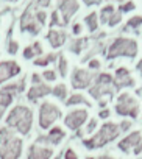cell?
Segmentation results:
<instances>
[{
  "instance_id": "cell-31",
  "label": "cell",
  "mask_w": 142,
  "mask_h": 159,
  "mask_svg": "<svg viewBox=\"0 0 142 159\" xmlns=\"http://www.w3.org/2000/svg\"><path fill=\"white\" fill-rule=\"evenodd\" d=\"M42 78L45 81H55L56 73H55V70H45V72H42Z\"/></svg>"
},
{
  "instance_id": "cell-33",
  "label": "cell",
  "mask_w": 142,
  "mask_h": 159,
  "mask_svg": "<svg viewBox=\"0 0 142 159\" xmlns=\"http://www.w3.org/2000/svg\"><path fill=\"white\" fill-rule=\"evenodd\" d=\"M103 83H106V84H109V83H111V76H109V75L102 73V75L98 76V83H97V84H103Z\"/></svg>"
},
{
  "instance_id": "cell-14",
  "label": "cell",
  "mask_w": 142,
  "mask_h": 159,
  "mask_svg": "<svg viewBox=\"0 0 142 159\" xmlns=\"http://www.w3.org/2000/svg\"><path fill=\"white\" fill-rule=\"evenodd\" d=\"M48 94H52V88L47 86V84H44V83H41V84H33L30 88L27 97H28L30 102H36L38 98H42V97H45Z\"/></svg>"
},
{
  "instance_id": "cell-28",
  "label": "cell",
  "mask_w": 142,
  "mask_h": 159,
  "mask_svg": "<svg viewBox=\"0 0 142 159\" xmlns=\"http://www.w3.org/2000/svg\"><path fill=\"white\" fill-rule=\"evenodd\" d=\"M112 11H114V8H112L111 5H109V7H105L103 11H102V22H108L109 17L112 16Z\"/></svg>"
},
{
  "instance_id": "cell-16",
  "label": "cell",
  "mask_w": 142,
  "mask_h": 159,
  "mask_svg": "<svg viewBox=\"0 0 142 159\" xmlns=\"http://www.w3.org/2000/svg\"><path fill=\"white\" fill-rule=\"evenodd\" d=\"M116 84L117 86H133L134 81L130 76L126 69H117V76H116Z\"/></svg>"
},
{
  "instance_id": "cell-29",
  "label": "cell",
  "mask_w": 142,
  "mask_h": 159,
  "mask_svg": "<svg viewBox=\"0 0 142 159\" xmlns=\"http://www.w3.org/2000/svg\"><path fill=\"white\" fill-rule=\"evenodd\" d=\"M34 19H36V22L42 27V25H45V20H47V14H45V11H34Z\"/></svg>"
},
{
  "instance_id": "cell-13",
  "label": "cell",
  "mask_w": 142,
  "mask_h": 159,
  "mask_svg": "<svg viewBox=\"0 0 142 159\" xmlns=\"http://www.w3.org/2000/svg\"><path fill=\"white\" fill-rule=\"evenodd\" d=\"M53 156V150L42 145H31L28 150V159H50Z\"/></svg>"
},
{
  "instance_id": "cell-39",
  "label": "cell",
  "mask_w": 142,
  "mask_h": 159,
  "mask_svg": "<svg viewBox=\"0 0 142 159\" xmlns=\"http://www.w3.org/2000/svg\"><path fill=\"white\" fill-rule=\"evenodd\" d=\"M31 81H33V84H41V76H39L38 73H34V75L31 76Z\"/></svg>"
},
{
  "instance_id": "cell-12",
  "label": "cell",
  "mask_w": 142,
  "mask_h": 159,
  "mask_svg": "<svg viewBox=\"0 0 142 159\" xmlns=\"http://www.w3.org/2000/svg\"><path fill=\"white\" fill-rule=\"evenodd\" d=\"M66 133L64 129H61L59 126H55L48 131L47 136H41L38 137V143H52V145H58L62 139H64Z\"/></svg>"
},
{
  "instance_id": "cell-15",
  "label": "cell",
  "mask_w": 142,
  "mask_h": 159,
  "mask_svg": "<svg viewBox=\"0 0 142 159\" xmlns=\"http://www.w3.org/2000/svg\"><path fill=\"white\" fill-rule=\"evenodd\" d=\"M47 39H48V42L53 48H58L66 42V33L59 31V30H50L47 33Z\"/></svg>"
},
{
  "instance_id": "cell-7",
  "label": "cell",
  "mask_w": 142,
  "mask_h": 159,
  "mask_svg": "<svg viewBox=\"0 0 142 159\" xmlns=\"http://www.w3.org/2000/svg\"><path fill=\"white\" fill-rule=\"evenodd\" d=\"M116 111H117V114L119 116H126V114H130L131 117H137V106H136V103H134V100L128 95V94H122L120 97H119V103H117V106H116Z\"/></svg>"
},
{
  "instance_id": "cell-8",
  "label": "cell",
  "mask_w": 142,
  "mask_h": 159,
  "mask_svg": "<svg viewBox=\"0 0 142 159\" xmlns=\"http://www.w3.org/2000/svg\"><path fill=\"white\" fill-rule=\"evenodd\" d=\"M21 73V66L16 61H2L0 62V84L8 81L10 78Z\"/></svg>"
},
{
  "instance_id": "cell-44",
  "label": "cell",
  "mask_w": 142,
  "mask_h": 159,
  "mask_svg": "<svg viewBox=\"0 0 142 159\" xmlns=\"http://www.w3.org/2000/svg\"><path fill=\"white\" fill-rule=\"evenodd\" d=\"M80 31H81V25H78V24H77V25L74 27V33H75V34H78Z\"/></svg>"
},
{
  "instance_id": "cell-24",
  "label": "cell",
  "mask_w": 142,
  "mask_h": 159,
  "mask_svg": "<svg viewBox=\"0 0 142 159\" xmlns=\"http://www.w3.org/2000/svg\"><path fill=\"white\" fill-rule=\"evenodd\" d=\"M78 103H85V105H88L89 106V103L85 100V97L83 95H80V94H75V95H72L67 102H66V105L67 106H74V105H78Z\"/></svg>"
},
{
  "instance_id": "cell-35",
  "label": "cell",
  "mask_w": 142,
  "mask_h": 159,
  "mask_svg": "<svg viewBox=\"0 0 142 159\" xmlns=\"http://www.w3.org/2000/svg\"><path fill=\"white\" fill-rule=\"evenodd\" d=\"M130 27H139L140 24H142V17L140 16H137V17H133V19H130Z\"/></svg>"
},
{
  "instance_id": "cell-42",
  "label": "cell",
  "mask_w": 142,
  "mask_h": 159,
  "mask_svg": "<svg viewBox=\"0 0 142 159\" xmlns=\"http://www.w3.org/2000/svg\"><path fill=\"white\" fill-rule=\"evenodd\" d=\"M98 66H100V62H98L97 59H94V61H91V67H92V69H97Z\"/></svg>"
},
{
  "instance_id": "cell-26",
  "label": "cell",
  "mask_w": 142,
  "mask_h": 159,
  "mask_svg": "<svg viewBox=\"0 0 142 159\" xmlns=\"http://www.w3.org/2000/svg\"><path fill=\"white\" fill-rule=\"evenodd\" d=\"M85 22L88 24V27H89L91 31H95V30H97V14H95V13L89 14V16L85 19Z\"/></svg>"
},
{
  "instance_id": "cell-41",
  "label": "cell",
  "mask_w": 142,
  "mask_h": 159,
  "mask_svg": "<svg viewBox=\"0 0 142 159\" xmlns=\"http://www.w3.org/2000/svg\"><path fill=\"white\" fill-rule=\"evenodd\" d=\"M140 151H142V140H140V142L136 145V148H134V153H136V154H139Z\"/></svg>"
},
{
  "instance_id": "cell-22",
  "label": "cell",
  "mask_w": 142,
  "mask_h": 159,
  "mask_svg": "<svg viewBox=\"0 0 142 159\" xmlns=\"http://www.w3.org/2000/svg\"><path fill=\"white\" fill-rule=\"evenodd\" d=\"M14 100V95L10 94V92H5V91H0V106L2 108H8Z\"/></svg>"
},
{
  "instance_id": "cell-37",
  "label": "cell",
  "mask_w": 142,
  "mask_h": 159,
  "mask_svg": "<svg viewBox=\"0 0 142 159\" xmlns=\"http://www.w3.org/2000/svg\"><path fill=\"white\" fill-rule=\"evenodd\" d=\"M120 19H122V17H120V14H114V16H111V19H109L108 22H109V25H111V27H114Z\"/></svg>"
},
{
  "instance_id": "cell-11",
  "label": "cell",
  "mask_w": 142,
  "mask_h": 159,
  "mask_svg": "<svg viewBox=\"0 0 142 159\" xmlns=\"http://www.w3.org/2000/svg\"><path fill=\"white\" fill-rule=\"evenodd\" d=\"M92 80V75L88 72V70H83V69H75L74 73H72V86L75 89H85L89 86Z\"/></svg>"
},
{
  "instance_id": "cell-45",
  "label": "cell",
  "mask_w": 142,
  "mask_h": 159,
  "mask_svg": "<svg viewBox=\"0 0 142 159\" xmlns=\"http://www.w3.org/2000/svg\"><path fill=\"white\" fill-rule=\"evenodd\" d=\"M100 117H102V119H106V117H109V111H102V112H100Z\"/></svg>"
},
{
  "instance_id": "cell-4",
  "label": "cell",
  "mask_w": 142,
  "mask_h": 159,
  "mask_svg": "<svg viewBox=\"0 0 142 159\" xmlns=\"http://www.w3.org/2000/svg\"><path fill=\"white\" fill-rule=\"evenodd\" d=\"M61 117V111L56 105L50 102H44L39 108V126L42 129H48L58 119Z\"/></svg>"
},
{
  "instance_id": "cell-27",
  "label": "cell",
  "mask_w": 142,
  "mask_h": 159,
  "mask_svg": "<svg viewBox=\"0 0 142 159\" xmlns=\"http://www.w3.org/2000/svg\"><path fill=\"white\" fill-rule=\"evenodd\" d=\"M58 69H59V75H61V76H66V75H67V61H66L64 56H59Z\"/></svg>"
},
{
  "instance_id": "cell-32",
  "label": "cell",
  "mask_w": 142,
  "mask_h": 159,
  "mask_svg": "<svg viewBox=\"0 0 142 159\" xmlns=\"http://www.w3.org/2000/svg\"><path fill=\"white\" fill-rule=\"evenodd\" d=\"M50 25H52V27H55V25H62V22L59 20L58 11H53V13H52V20H50Z\"/></svg>"
},
{
  "instance_id": "cell-34",
  "label": "cell",
  "mask_w": 142,
  "mask_h": 159,
  "mask_svg": "<svg viewBox=\"0 0 142 159\" xmlns=\"http://www.w3.org/2000/svg\"><path fill=\"white\" fill-rule=\"evenodd\" d=\"M64 159H78V156H77V153L72 148H69L66 151V154H64Z\"/></svg>"
},
{
  "instance_id": "cell-38",
  "label": "cell",
  "mask_w": 142,
  "mask_h": 159,
  "mask_svg": "<svg viewBox=\"0 0 142 159\" xmlns=\"http://www.w3.org/2000/svg\"><path fill=\"white\" fill-rule=\"evenodd\" d=\"M95 126H97V122L92 119L91 122H89V125H88V128H86V133H92L94 129H95Z\"/></svg>"
},
{
  "instance_id": "cell-48",
  "label": "cell",
  "mask_w": 142,
  "mask_h": 159,
  "mask_svg": "<svg viewBox=\"0 0 142 159\" xmlns=\"http://www.w3.org/2000/svg\"><path fill=\"white\" fill-rule=\"evenodd\" d=\"M7 2H17V0H7Z\"/></svg>"
},
{
  "instance_id": "cell-50",
  "label": "cell",
  "mask_w": 142,
  "mask_h": 159,
  "mask_svg": "<svg viewBox=\"0 0 142 159\" xmlns=\"http://www.w3.org/2000/svg\"><path fill=\"white\" fill-rule=\"evenodd\" d=\"M88 159H92V157H88Z\"/></svg>"
},
{
  "instance_id": "cell-9",
  "label": "cell",
  "mask_w": 142,
  "mask_h": 159,
  "mask_svg": "<svg viewBox=\"0 0 142 159\" xmlns=\"http://www.w3.org/2000/svg\"><path fill=\"white\" fill-rule=\"evenodd\" d=\"M88 119V112L85 109H77V111H72L69 112L64 119V123L69 129H78Z\"/></svg>"
},
{
  "instance_id": "cell-3",
  "label": "cell",
  "mask_w": 142,
  "mask_h": 159,
  "mask_svg": "<svg viewBox=\"0 0 142 159\" xmlns=\"http://www.w3.org/2000/svg\"><path fill=\"white\" fill-rule=\"evenodd\" d=\"M137 53V44L133 39L119 38L112 42L108 52V58H117V56H136Z\"/></svg>"
},
{
  "instance_id": "cell-36",
  "label": "cell",
  "mask_w": 142,
  "mask_h": 159,
  "mask_svg": "<svg viewBox=\"0 0 142 159\" xmlns=\"http://www.w3.org/2000/svg\"><path fill=\"white\" fill-rule=\"evenodd\" d=\"M33 2H34V5L42 7V8H45V7L50 5V0H33Z\"/></svg>"
},
{
  "instance_id": "cell-49",
  "label": "cell",
  "mask_w": 142,
  "mask_h": 159,
  "mask_svg": "<svg viewBox=\"0 0 142 159\" xmlns=\"http://www.w3.org/2000/svg\"><path fill=\"white\" fill-rule=\"evenodd\" d=\"M100 159H109V157H100Z\"/></svg>"
},
{
  "instance_id": "cell-40",
  "label": "cell",
  "mask_w": 142,
  "mask_h": 159,
  "mask_svg": "<svg viewBox=\"0 0 142 159\" xmlns=\"http://www.w3.org/2000/svg\"><path fill=\"white\" fill-rule=\"evenodd\" d=\"M133 8H134V5H133V3H126V5L120 7V11H130V10H133Z\"/></svg>"
},
{
  "instance_id": "cell-10",
  "label": "cell",
  "mask_w": 142,
  "mask_h": 159,
  "mask_svg": "<svg viewBox=\"0 0 142 159\" xmlns=\"http://www.w3.org/2000/svg\"><path fill=\"white\" fill-rule=\"evenodd\" d=\"M58 10L62 14V25H67L70 17L78 11V2L77 0H61Z\"/></svg>"
},
{
  "instance_id": "cell-17",
  "label": "cell",
  "mask_w": 142,
  "mask_h": 159,
  "mask_svg": "<svg viewBox=\"0 0 142 159\" xmlns=\"http://www.w3.org/2000/svg\"><path fill=\"white\" fill-rule=\"evenodd\" d=\"M139 140H140V133H139V131H134L133 134H130L128 137H125V139L119 143V148L123 150V151H128V150H130L133 145H136Z\"/></svg>"
},
{
  "instance_id": "cell-2",
  "label": "cell",
  "mask_w": 142,
  "mask_h": 159,
  "mask_svg": "<svg viewBox=\"0 0 142 159\" xmlns=\"http://www.w3.org/2000/svg\"><path fill=\"white\" fill-rule=\"evenodd\" d=\"M117 136H119V126L114 125V123H106V125L102 126V129L97 133L95 137L88 139V140H85L83 143H85V147H88L89 150H92V148L102 147V145H105V143L114 140Z\"/></svg>"
},
{
  "instance_id": "cell-18",
  "label": "cell",
  "mask_w": 142,
  "mask_h": 159,
  "mask_svg": "<svg viewBox=\"0 0 142 159\" xmlns=\"http://www.w3.org/2000/svg\"><path fill=\"white\" fill-rule=\"evenodd\" d=\"M42 55V45L41 42H34L28 47H25L24 50V58L25 59H33L34 56H41Z\"/></svg>"
},
{
  "instance_id": "cell-20",
  "label": "cell",
  "mask_w": 142,
  "mask_h": 159,
  "mask_svg": "<svg viewBox=\"0 0 142 159\" xmlns=\"http://www.w3.org/2000/svg\"><path fill=\"white\" fill-rule=\"evenodd\" d=\"M55 59H56V55H55V53H48V55H44V56H38L33 62H34V66L44 67V66H47V64L53 62Z\"/></svg>"
},
{
  "instance_id": "cell-21",
  "label": "cell",
  "mask_w": 142,
  "mask_h": 159,
  "mask_svg": "<svg viewBox=\"0 0 142 159\" xmlns=\"http://www.w3.org/2000/svg\"><path fill=\"white\" fill-rule=\"evenodd\" d=\"M13 137H14V133H13L11 128H8V126L0 128V145H3L5 142H8Z\"/></svg>"
},
{
  "instance_id": "cell-30",
  "label": "cell",
  "mask_w": 142,
  "mask_h": 159,
  "mask_svg": "<svg viewBox=\"0 0 142 159\" xmlns=\"http://www.w3.org/2000/svg\"><path fill=\"white\" fill-rule=\"evenodd\" d=\"M7 50H8V53L10 55H16L17 53V50H19V44L16 42V41H8V47H7Z\"/></svg>"
},
{
  "instance_id": "cell-1",
  "label": "cell",
  "mask_w": 142,
  "mask_h": 159,
  "mask_svg": "<svg viewBox=\"0 0 142 159\" xmlns=\"http://www.w3.org/2000/svg\"><path fill=\"white\" fill-rule=\"evenodd\" d=\"M31 125H33V112L30 108H27L24 105L14 106L7 117V126L11 129L14 128L22 136H27L30 133Z\"/></svg>"
},
{
  "instance_id": "cell-5",
  "label": "cell",
  "mask_w": 142,
  "mask_h": 159,
  "mask_svg": "<svg viewBox=\"0 0 142 159\" xmlns=\"http://www.w3.org/2000/svg\"><path fill=\"white\" fill-rule=\"evenodd\" d=\"M22 139L13 137L3 145H0V159H19L22 154Z\"/></svg>"
},
{
  "instance_id": "cell-19",
  "label": "cell",
  "mask_w": 142,
  "mask_h": 159,
  "mask_svg": "<svg viewBox=\"0 0 142 159\" xmlns=\"http://www.w3.org/2000/svg\"><path fill=\"white\" fill-rule=\"evenodd\" d=\"M97 88H94V89H91V95H94L95 98H100L103 94H112V89L109 88V84H95Z\"/></svg>"
},
{
  "instance_id": "cell-6",
  "label": "cell",
  "mask_w": 142,
  "mask_h": 159,
  "mask_svg": "<svg viewBox=\"0 0 142 159\" xmlns=\"http://www.w3.org/2000/svg\"><path fill=\"white\" fill-rule=\"evenodd\" d=\"M21 31H27L33 36L39 34L41 31V25L36 22L34 19V13H33V5L27 7V10L22 13L21 16Z\"/></svg>"
},
{
  "instance_id": "cell-46",
  "label": "cell",
  "mask_w": 142,
  "mask_h": 159,
  "mask_svg": "<svg viewBox=\"0 0 142 159\" xmlns=\"http://www.w3.org/2000/svg\"><path fill=\"white\" fill-rule=\"evenodd\" d=\"M130 125H131L130 122H123V125L120 126V128H122V131H125V129H128V128H130Z\"/></svg>"
},
{
  "instance_id": "cell-47",
  "label": "cell",
  "mask_w": 142,
  "mask_h": 159,
  "mask_svg": "<svg viewBox=\"0 0 142 159\" xmlns=\"http://www.w3.org/2000/svg\"><path fill=\"white\" fill-rule=\"evenodd\" d=\"M3 114H5V108H2V106H0V119L3 117Z\"/></svg>"
},
{
  "instance_id": "cell-25",
  "label": "cell",
  "mask_w": 142,
  "mask_h": 159,
  "mask_svg": "<svg viewBox=\"0 0 142 159\" xmlns=\"http://www.w3.org/2000/svg\"><path fill=\"white\" fill-rule=\"evenodd\" d=\"M86 45V39H77L74 41L72 44H70V52H74V53H80Z\"/></svg>"
},
{
  "instance_id": "cell-23",
  "label": "cell",
  "mask_w": 142,
  "mask_h": 159,
  "mask_svg": "<svg viewBox=\"0 0 142 159\" xmlns=\"http://www.w3.org/2000/svg\"><path fill=\"white\" fill-rule=\"evenodd\" d=\"M52 94H53L56 98L64 100V98H66V95H67V89H66V86H64V84H58V86H55V89H52Z\"/></svg>"
},
{
  "instance_id": "cell-43",
  "label": "cell",
  "mask_w": 142,
  "mask_h": 159,
  "mask_svg": "<svg viewBox=\"0 0 142 159\" xmlns=\"http://www.w3.org/2000/svg\"><path fill=\"white\" fill-rule=\"evenodd\" d=\"M83 2H85L86 5H92V3H98L100 0H83Z\"/></svg>"
}]
</instances>
